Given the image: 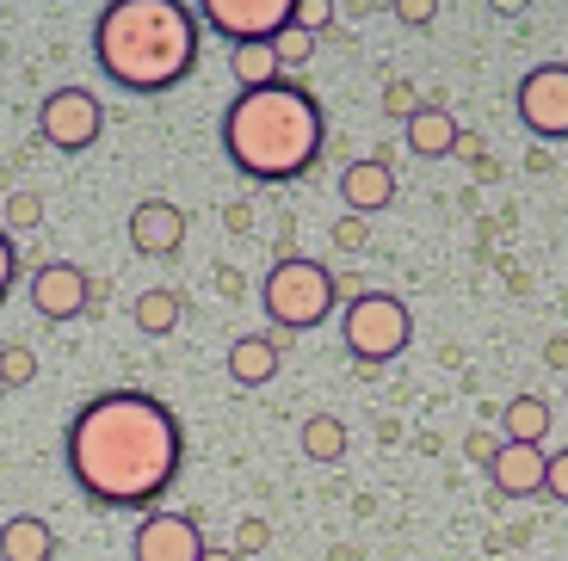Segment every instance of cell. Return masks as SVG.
<instances>
[{"instance_id":"cell-14","label":"cell","mask_w":568,"mask_h":561,"mask_svg":"<svg viewBox=\"0 0 568 561\" xmlns=\"http://www.w3.org/2000/svg\"><path fill=\"white\" fill-rule=\"evenodd\" d=\"M284 339L291 334H254V339H235V346H229V377H235V389H266V382L278 377Z\"/></svg>"},{"instance_id":"cell-11","label":"cell","mask_w":568,"mask_h":561,"mask_svg":"<svg viewBox=\"0 0 568 561\" xmlns=\"http://www.w3.org/2000/svg\"><path fill=\"white\" fill-rule=\"evenodd\" d=\"M389 197H396V161H389V149L384 155H358L353 167L341 173L346 216H377V211H389Z\"/></svg>"},{"instance_id":"cell-24","label":"cell","mask_w":568,"mask_h":561,"mask_svg":"<svg viewBox=\"0 0 568 561\" xmlns=\"http://www.w3.org/2000/svg\"><path fill=\"white\" fill-rule=\"evenodd\" d=\"M266 543H272L266 519H242V531H235V555H260Z\"/></svg>"},{"instance_id":"cell-6","label":"cell","mask_w":568,"mask_h":561,"mask_svg":"<svg viewBox=\"0 0 568 561\" xmlns=\"http://www.w3.org/2000/svg\"><path fill=\"white\" fill-rule=\"evenodd\" d=\"M297 13V0H199V26L229 38V50L242 43H272Z\"/></svg>"},{"instance_id":"cell-10","label":"cell","mask_w":568,"mask_h":561,"mask_svg":"<svg viewBox=\"0 0 568 561\" xmlns=\"http://www.w3.org/2000/svg\"><path fill=\"white\" fill-rule=\"evenodd\" d=\"M87 303H93V278H87L81 266L50 259V266L31 272V309H38L43 322H74V315H87Z\"/></svg>"},{"instance_id":"cell-15","label":"cell","mask_w":568,"mask_h":561,"mask_svg":"<svg viewBox=\"0 0 568 561\" xmlns=\"http://www.w3.org/2000/svg\"><path fill=\"white\" fill-rule=\"evenodd\" d=\"M457 118L445 112V105H414V118H408V149L420 161H445V155H457Z\"/></svg>"},{"instance_id":"cell-23","label":"cell","mask_w":568,"mask_h":561,"mask_svg":"<svg viewBox=\"0 0 568 561\" xmlns=\"http://www.w3.org/2000/svg\"><path fill=\"white\" fill-rule=\"evenodd\" d=\"M7 223H13V228H38L43 223V197L38 192H13V197H7Z\"/></svg>"},{"instance_id":"cell-2","label":"cell","mask_w":568,"mask_h":561,"mask_svg":"<svg viewBox=\"0 0 568 561\" xmlns=\"http://www.w3.org/2000/svg\"><path fill=\"white\" fill-rule=\"evenodd\" d=\"M93 62L124 93H173L199 69V7L180 0H112L93 19Z\"/></svg>"},{"instance_id":"cell-4","label":"cell","mask_w":568,"mask_h":561,"mask_svg":"<svg viewBox=\"0 0 568 561\" xmlns=\"http://www.w3.org/2000/svg\"><path fill=\"white\" fill-rule=\"evenodd\" d=\"M260 309L272 315L278 334H303V327H322L334 315V272L322 259H303V253H284L278 266L260 284Z\"/></svg>"},{"instance_id":"cell-1","label":"cell","mask_w":568,"mask_h":561,"mask_svg":"<svg viewBox=\"0 0 568 561\" xmlns=\"http://www.w3.org/2000/svg\"><path fill=\"white\" fill-rule=\"evenodd\" d=\"M62 457H69L74 488L93 506L142 512V506H155L173 488V476H180L185 432H180V414L161 395L105 389L69 420Z\"/></svg>"},{"instance_id":"cell-17","label":"cell","mask_w":568,"mask_h":561,"mask_svg":"<svg viewBox=\"0 0 568 561\" xmlns=\"http://www.w3.org/2000/svg\"><path fill=\"white\" fill-rule=\"evenodd\" d=\"M544 432H550V401L544 395H513L500 407V438L507 445H544Z\"/></svg>"},{"instance_id":"cell-8","label":"cell","mask_w":568,"mask_h":561,"mask_svg":"<svg viewBox=\"0 0 568 561\" xmlns=\"http://www.w3.org/2000/svg\"><path fill=\"white\" fill-rule=\"evenodd\" d=\"M38 130L50 149H62V155H81V149H93L105 130V105L87 86H57V93L38 105Z\"/></svg>"},{"instance_id":"cell-25","label":"cell","mask_w":568,"mask_h":561,"mask_svg":"<svg viewBox=\"0 0 568 561\" xmlns=\"http://www.w3.org/2000/svg\"><path fill=\"white\" fill-rule=\"evenodd\" d=\"M544 493L568 506V450H556L550 463H544Z\"/></svg>"},{"instance_id":"cell-29","label":"cell","mask_w":568,"mask_h":561,"mask_svg":"<svg viewBox=\"0 0 568 561\" xmlns=\"http://www.w3.org/2000/svg\"><path fill=\"white\" fill-rule=\"evenodd\" d=\"M334 241H341V247H365L371 223H365V216H341V223H334Z\"/></svg>"},{"instance_id":"cell-33","label":"cell","mask_w":568,"mask_h":561,"mask_svg":"<svg viewBox=\"0 0 568 561\" xmlns=\"http://www.w3.org/2000/svg\"><path fill=\"white\" fill-rule=\"evenodd\" d=\"M389 112L414 118V93H408V86H389Z\"/></svg>"},{"instance_id":"cell-27","label":"cell","mask_w":568,"mask_h":561,"mask_svg":"<svg viewBox=\"0 0 568 561\" xmlns=\"http://www.w3.org/2000/svg\"><path fill=\"white\" fill-rule=\"evenodd\" d=\"M13 284H19V253H13V241H7V228H0V303L13 296Z\"/></svg>"},{"instance_id":"cell-19","label":"cell","mask_w":568,"mask_h":561,"mask_svg":"<svg viewBox=\"0 0 568 561\" xmlns=\"http://www.w3.org/2000/svg\"><path fill=\"white\" fill-rule=\"evenodd\" d=\"M303 457H310V463H341L346 457L341 414H310V420H303Z\"/></svg>"},{"instance_id":"cell-7","label":"cell","mask_w":568,"mask_h":561,"mask_svg":"<svg viewBox=\"0 0 568 561\" xmlns=\"http://www.w3.org/2000/svg\"><path fill=\"white\" fill-rule=\"evenodd\" d=\"M513 112L531 136L568 142V62H538L526 81L513 86Z\"/></svg>"},{"instance_id":"cell-12","label":"cell","mask_w":568,"mask_h":561,"mask_svg":"<svg viewBox=\"0 0 568 561\" xmlns=\"http://www.w3.org/2000/svg\"><path fill=\"white\" fill-rule=\"evenodd\" d=\"M130 247L149 253V259H173L185 247V211L168 197H142L130 211Z\"/></svg>"},{"instance_id":"cell-35","label":"cell","mask_w":568,"mask_h":561,"mask_svg":"<svg viewBox=\"0 0 568 561\" xmlns=\"http://www.w3.org/2000/svg\"><path fill=\"white\" fill-rule=\"evenodd\" d=\"M204 561H247V555H235V549H204Z\"/></svg>"},{"instance_id":"cell-20","label":"cell","mask_w":568,"mask_h":561,"mask_svg":"<svg viewBox=\"0 0 568 561\" xmlns=\"http://www.w3.org/2000/svg\"><path fill=\"white\" fill-rule=\"evenodd\" d=\"M235 81H242V93H260V86L278 81V57H272V43H242V50H235Z\"/></svg>"},{"instance_id":"cell-30","label":"cell","mask_w":568,"mask_h":561,"mask_svg":"<svg viewBox=\"0 0 568 561\" xmlns=\"http://www.w3.org/2000/svg\"><path fill=\"white\" fill-rule=\"evenodd\" d=\"M396 19H408V26H433L439 7H433V0H396Z\"/></svg>"},{"instance_id":"cell-5","label":"cell","mask_w":568,"mask_h":561,"mask_svg":"<svg viewBox=\"0 0 568 561\" xmlns=\"http://www.w3.org/2000/svg\"><path fill=\"white\" fill-rule=\"evenodd\" d=\"M341 339H346V351L358 358V370H384L389 358H402V351L414 346V315H408V303H402V296L365 290V296H353V303H346Z\"/></svg>"},{"instance_id":"cell-32","label":"cell","mask_w":568,"mask_h":561,"mask_svg":"<svg viewBox=\"0 0 568 561\" xmlns=\"http://www.w3.org/2000/svg\"><path fill=\"white\" fill-rule=\"evenodd\" d=\"M334 296H341V303H353V296H365V290H358L353 272H334Z\"/></svg>"},{"instance_id":"cell-26","label":"cell","mask_w":568,"mask_h":561,"mask_svg":"<svg viewBox=\"0 0 568 561\" xmlns=\"http://www.w3.org/2000/svg\"><path fill=\"white\" fill-rule=\"evenodd\" d=\"M495 450H500V438H495V432H483V426H476V432L464 438V457H469V463H483V469L495 463Z\"/></svg>"},{"instance_id":"cell-28","label":"cell","mask_w":568,"mask_h":561,"mask_svg":"<svg viewBox=\"0 0 568 561\" xmlns=\"http://www.w3.org/2000/svg\"><path fill=\"white\" fill-rule=\"evenodd\" d=\"M327 19H334V7H327V0H297V13H291V26H303V31H322Z\"/></svg>"},{"instance_id":"cell-3","label":"cell","mask_w":568,"mask_h":561,"mask_svg":"<svg viewBox=\"0 0 568 561\" xmlns=\"http://www.w3.org/2000/svg\"><path fill=\"white\" fill-rule=\"evenodd\" d=\"M327 142V118L310 86L272 81L260 93H235L223 112V149L229 161L260 185L303 180Z\"/></svg>"},{"instance_id":"cell-18","label":"cell","mask_w":568,"mask_h":561,"mask_svg":"<svg viewBox=\"0 0 568 561\" xmlns=\"http://www.w3.org/2000/svg\"><path fill=\"white\" fill-rule=\"evenodd\" d=\"M180 315H185V296L180 290H142L136 296V327L149 339H168L173 327H180Z\"/></svg>"},{"instance_id":"cell-31","label":"cell","mask_w":568,"mask_h":561,"mask_svg":"<svg viewBox=\"0 0 568 561\" xmlns=\"http://www.w3.org/2000/svg\"><path fill=\"white\" fill-rule=\"evenodd\" d=\"M457 155H464L469 167H483V161H488V149H483V136H457Z\"/></svg>"},{"instance_id":"cell-9","label":"cell","mask_w":568,"mask_h":561,"mask_svg":"<svg viewBox=\"0 0 568 561\" xmlns=\"http://www.w3.org/2000/svg\"><path fill=\"white\" fill-rule=\"evenodd\" d=\"M204 531L192 512H149L136 524V543H130V561H204Z\"/></svg>"},{"instance_id":"cell-34","label":"cell","mask_w":568,"mask_h":561,"mask_svg":"<svg viewBox=\"0 0 568 561\" xmlns=\"http://www.w3.org/2000/svg\"><path fill=\"white\" fill-rule=\"evenodd\" d=\"M247 216H254L247 204H229V211H223V223H229V228H247Z\"/></svg>"},{"instance_id":"cell-16","label":"cell","mask_w":568,"mask_h":561,"mask_svg":"<svg viewBox=\"0 0 568 561\" xmlns=\"http://www.w3.org/2000/svg\"><path fill=\"white\" fill-rule=\"evenodd\" d=\"M57 555V531L38 512H13L0 524V561H50Z\"/></svg>"},{"instance_id":"cell-13","label":"cell","mask_w":568,"mask_h":561,"mask_svg":"<svg viewBox=\"0 0 568 561\" xmlns=\"http://www.w3.org/2000/svg\"><path fill=\"white\" fill-rule=\"evenodd\" d=\"M544 445H507L500 438L495 463H488V481H495L500 500H531V493H544Z\"/></svg>"},{"instance_id":"cell-22","label":"cell","mask_w":568,"mask_h":561,"mask_svg":"<svg viewBox=\"0 0 568 561\" xmlns=\"http://www.w3.org/2000/svg\"><path fill=\"white\" fill-rule=\"evenodd\" d=\"M272 57H278V69H303V62L315 57V31H303V26H284L278 38H272Z\"/></svg>"},{"instance_id":"cell-21","label":"cell","mask_w":568,"mask_h":561,"mask_svg":"<svg viewBox=\"0 0 568 561\" xmlns=\"http://www.w3.org/2000/svg\"><path fill=\"white\" fill-rule=\"evenodd\" d=\"M38 382V351L31 346H0V389H31Z\"/></svg>"}]
</instances>
